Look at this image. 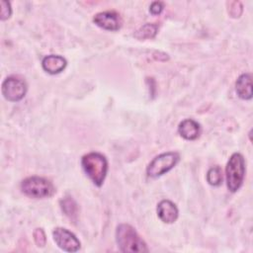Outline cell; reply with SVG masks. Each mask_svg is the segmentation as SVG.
Returning <instances> with one entry per match:
<instances>
[{
  "mask_svg": "<svg viewBox=\"0 0 253 253\" xmlns=\"http://www.w3.org/2000/svg\"><path fill=\"white\" fill-rule=\"evenodd\" d=\"M22 192L31 198H46L52 195L54 189L52 184L45 178L33 176L28 177L21 183Z\"/></svg>",
  "mask_w": 253,
  "mask_h": 253,
  "instance_id": "obj_4",
  "label": "cell"
},
{
  "mask_svg": "<svg viewBox=\"0 0 253 253\" xmlns=\"http://www.w3.org/2000/svg\"><path fill=\"white\" fill-rule=\"evenodd\" d=\"M66 64L67 62L64 57L54 54L45 56L42 61V68L49 74H57L61 72L65 68Z\"/></svg>",
  "mask_w": 253,
  "mask_h": 253,
  "instance_id": "obj_10",
  "label": "cell"
},
{
  "mask_svg": "<svg viewBox=\"0 0 253 253\" xmlns=\"http://www.w3.org/2000/svg\"><path fill=\"white\" fill-rule=\"evenodd\" d=\"M178 209L174 203L169 200H163L157 205V214L165 223H172L178 217Z\"/></svg>",
  "mask_w": 253,
  "mask_h": 253,
  "instance_id": "obj_9",
  "label": "cell"
},
{
  "mask_svg": "<svg viewBox=\"0 0 253 253\" xmlns=\"http://www.w3.org/2000/svg\"><path fill=\"white\" fill-rule=\"evenodd\" d=\"M93 21L97 26L109 31H118L123 24L122 18L115 11L100 12L94 16Z\"/></svg>",
  "mask_w": 253,
  "mask_h": 253,
  "instance_id": "obj_8",
  "label": "cell"
},
{
  "mask_svg": "<svg viewBox=\"0 0 253 253\" xmlns=\"http://www.w3.org/2000/svg\"><path fill=\"white\" fill-rule=\"evenodd\" d=\"M228 5V13L233 18L240 17L242 13V4L239 1H231L227 3Z\"/></svg>",
  "mask_w": 253,
  "mask_h": 253,
  "instance_id": "obj_16",
  "label": "cell"
},
{
  "mask_svg": "<svg viewBox=\"0 0 253 253\" xmlns=\"http://www.w3.org/2000/svg\"><path fill=\"white\" fill-rule=\"evenodd\" d=\"M81 165L92 182L98 187L102 186L108 171L106 157L98 152H90L82 157Z\"/></svg>",
  "mask_w": 253,
  "mask_h": 253,
  "instance_id": "obj_2",
  "label": "cell"
},
{
  "mask_svg": "<svg viewBox=\"0 0 253 253\" xmlns=\"http://www.w3.org/2000/svg\"><path fill=\"white\" fill-rule=\"evenodd\" d=\"M164 8V5L162 2L160 1H155V2H152L151 5H150V8H149V11L151 12V14L153 15H158L162 12Z\"/></svg>",
  "mask_w": 253,
  "mask_h": 253,
  "instance_id": "obj_19",
  "label": "cell"
},
{
  "mask_svg": "<svg viewBox=\"0 0 253 253\" xmlns=\"http://www.w3.org/2000/svg\"><path fill=\"white\" fill-rule=\"evenodd\" d=\"M1 20H6L11 16V6L10 2L1 1Z\"/></svg>",
  "mask_w": 253,
  "mask_h": 253,
  "instance_id": "obj_18",
  "label": "cell"
},
{
  "mask_svg": "<svg viewBox=\"0 0 253 253\" xmlns=\"http://www.w3.org/2000/svg\"><path fill=\"white\" fill-rule=\"evenodd\" d=\"M61 209L62 211L65 212L66 215L68 216H73L76 214V211H77V207H76V204L75 202L71 199V198H65L63 199L61 202Z\"/></svg>",
  "mask_w": 253,
  "mask_h": 253,
  "instance_id": "obj_15",
  "label": "cell"
},
{
  "mask_svg": "<svg viewBox=\"0 0 253 253\" xmlns=\"http://www.w3.org/2000/svg\"><path fill=\"white\" fill-rule=\"evenodd\" d=\"M34 239L38 246H44L45 244V234L42 228H37L34 231Z\"/></svg>",
  "mask_w": 253,
  "mask_h": 253,
  "instance_id": "obj_17",
  "label": "cell"
},
{
  "mask_svg": "<svg viewBox=\"0 0 253 253\" xmlns=\"http://www.w3.org/2000/svg\"><path fill=\"white\" fill-rule=\"evenodd\" d=\"M26 92L27 84L19 77L9 76L2 83V94L8 101H20L24 98Z\"/></svg>",
  "mask_w": 253,
  "mask_h": 253,
  "instance_id": "obj_6",
  "label": "cell"
},
{
  "mask_svg": "<svg viewBox=\"0 0 253 253\" xmlns=\"http://www.w3.org/2000/svg\"><path fill=\"white\" fill-rule=\"evenodd\" d=\"M116 240L122 252H147L146 243L137 234L135 229L126 223L118 225Z\"/></svg>",
  "mask_w": 253,
  "mask_h": 253,
  "instance_id": "obj_1",
  "label": "cell"
},
{
  "mask_svg": "<svg viewBox=\"0 0 253 253\" xmlns=\"http://www.w3.org/2000/svg\"><path fill=\"white\" fill-rule=\"evenodd\" d=\"M180 156L177 152H165L157 155L152 159L146 168L149 177H159L171 170L179 161Z\"/></svg>",
  "mask_w": 253,
  "mask_h": 253,
  "instance_id": "obj_5",
  "label": "cell"
},
{
  "mask_svg": "<svg viewBox=\"0 0 253 253\" xmlns=\"http://www.w3.org/2000/svg\"><path fill=\"white\" fill-rule=\"evenodd\" d=\"M207 181L211 186H219L222 182V171L219 166L211 167L207 173Z\"/></svg>",
  "mask_w": 253,
  "mask_h": 253,
  "instance_id": "obj_14",
  "label": "cell"
},
{
  "mask_svg": "<svg viewBox=\"0 0 253 253\" xmlns=\"http://www.w3.org/2000/svg\"><path fill=\"white\" fill-rule=\"evenodd\" d=\"M53 240L56 245L66 252H76L80 249V241L68 229L56 227L52 232Z\"/></svg>",
  "mask_w": 253,
  "mask_h": 253,
  "instance_id": "obj_7",
  "label": "cell"
},
{
  "mask_svg": "<svg viewBox=\"0 0 253 253\" xmlns=\"http://www.w3.org/2000/svg\"><path fill=\"white\" fill-rule=\"evenodd\" d=\"M237 95L243 100L252 98V77L250 73H244L238 77L235 83Z\"/></svg>",
  "mask_w": 253,
  "mask_h": 253,
  "instance_id": "obj_12",
  "label": "cell"
},
{
  "mask_svg": "<svg viewBox=\"0 0 253 253\" xmlns=\"http://www.w3.org/2000/svg\"><path fill=\"white\" fill-rule=\"evenodd\" d=\"M158 31V25L157 24H150L147 23L140 27L135 33L134 37L138 40H145V39H152L156 36Z\"/></svg>",
  "mask_w": 253,
  "mask_h": 253,
  "instance_id": "obj_13",
  "label": "cell"
},
{
  "mask_svg": "<svg viewBox=\"0 0 253 253\" xmlns=\"http://www.w3.org/2000/svg\"><path fill=\"white\" fill-rule=\"evenodd\" d=\"M178 131L180 135L185 139L194 140L199 137L201 132V126L196 121L192 119H187L180 123L178 126Z\"/></svg>",
  "mask_w": 253,
  "mask_h": 253,
  "instance_id": "obj_11",
  "label": "cell"
},
{
  "mask_svg": "<svg viewBox=\"0 0 253 253\" xmlns=\"http://www.w3.org/2000/svg\"><path fill=\"white\" fill-rule=\"evenodd\" d=\"M226 185L230 192L234 193L242 186L245 176V161L240 153H233L225 168Z\"/></svg>",
  "mask_w": 253,
  "mask_h": 253,
  "instance_id": "obj_3",
  "label": "cell"
}]
</instances>
